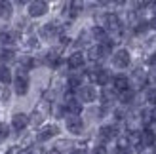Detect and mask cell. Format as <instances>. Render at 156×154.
<instances>
[{
  "mask_svg": "<svg viewBox=\"0 0 156 154\" xmlns=\"http://www.w3.org/2000/svg\"><path fill=\"white\" fill-rule=\"evenodd\" d=\"M111 63L114 68H118V71H126V68L131 67V63H133V57H131V51L128 48H118L112 51L111 55Z\"/></svg>",
  "mask_w": 156,
  "mask_h": 154,
  "instance_id": "6da1fadb",
  "label": "cell"
},
{
  "mask_svg": "<svg viewBox=\"0 0 156 154\" xmlns=\"http://www.w3.org/2000/svg\"><path fill=\"white\" fill-rule=\"evenodd\" d=\"M103 27L108 34H120L124 30V21L116 12H107L103 15Z\"/></svg>",
  "mask_w": 156,
  "mask_h": 154,
  "instance_id": "7a4b0ae2",
  "label": "cell"
},
{
  "mask_svg": "<svg viewBox=\"0 0 156 154\" xmlns=\"http://www.w3.org/2000/svg\"><path fill=\"white\" fill-rule=\"evenodd\" d=\"M76 99L82 105L95 103L97 99H99V89H97V86H93V84H84V86L76 91Z\"/></svg>",
  "mask_w": 156,
  "mask_h": 154,
  "instance_id": "3957f363",
  "label": "cell"
},
{
  "mask_svg": "<svg viewBox=\"0 0 156 154\" xmlns=\"http://www.w3.org/2000/svg\"><path fill=\"white\" fill-rule=\"evenodd\" d=\"M13 93L19 95V97H25L29 93V88H30V80H29V72L25 71H17V74L13 76Z\"/></svg>",
  "mask_w": 156,
  "mask_h": 154,
  "instance_id": "277c9868",
  "label": "cell"
},
{
  "mask_svg": "<svg viewBox=\"0 0 156 154\" xmlns=\"http://www.w3.org/2000/svg\"><path fill=\"white\" fill-rule=\"evenodd\" d=\"M118 135H120L118 124H105V126H101L97 129V137H99L101 145H107V143H111V141H116V139H118Z\"/></svg>",
  "mask_w": 156,
  "mask_h": 154,
  "instance_id": "5b68a950",
  "label": "cell"
},
{
  "mask_svg": "<svg viewBox=\"0 0 156 154\" xmlns=\"http://www.w3.org/2000/svg\"><path fill=\"white\" fill-rule=\"evenodd\" d=\"M38 34H40V38H44V40H55V38H59L63 33H61V25L57 21H50V23H44L40 27Z\"/></svg>",
  "mask_w": 156,
  "mask_h": 154,
  "instance_id": "8992f818",
  "label": "cell"
},
{
  "mask_svg": "<svg viewBox=\"0 0 156 154\" xmlns=\"http://www.w3.org/2000/svg\"><path fill=\"white\" fill-rule=\"evenodd\" d=\"M48 12H50V4L46 2V0H34V2L27 4V13H29V17H33V19L44 17Z\"/></svg>",
  "mask_w": 156,
  "mask_h": 154,
  "instance_id": "52a82bcc",
  "label": "cell"
},
{
  "mask_svg": "<svg viewBox=\"0 0 156 154\" xmlns=\"http://www.w3.org/2000/svg\"><path fill=\"white\" fill-rule=\"evenodd\" d=\"M65 129L71 135H82L86 129V122L82 116H67L65 118Z\"/></svg>",
  "mask_w": 156,
  "mask_h": 154,
  "instance_id": "ba28073f",
  "label": "cell"
},
{
  "mask_svg": "<svg viewBox=\"0 0 156 154\" xmlns=\"http://www.w3.org/2000/svg\"><path fill=\"white\" fill-rule=\"evenodd\" d=\"M61 133V129L57 124H48V126H42L40 129H38V133H36V141L38 143H48L51 141L53 137H57Z\"/></svg>",
  "mask_w": 156,
  "mask_h": 154,
  "instance_id": "9c48e42d",
  "label": "cell"
},
{
  "mask_svg": "<svg viewBox=\"0 0 156 154\" xmlns=\"http://www.w3.org/2000/svg\"><path fill=\"white\" fill-rule=\"evenodd\" d=\"M107 55H111V53H108L101 44H93V46H90V48L86 50V59H90L91 63H95V65H99Z\"/></svg>",
  "mask_w": 156,
  "mask_h": 154,
  "instance_id": "30bf717a",
  "label": "cell"
},
{
  "mask_svg": "<svg viewBox=\"0 0 156 154\" xmlns=\"http://www.w3.org/2000/svg\"><path fill=\"white\" fill-rule=\"evenodd\" d=\"M111 86L118 91V93L131 89V78H129V74H126V72H116L112 76V84H111Z\"/></svg>",
  "mask_w": 156,
  "mask_h": 154,
  "instance_id": "8fae6325",
  "label": "cell"
},
{
  "mask_svg": "<svg viewBox=\"0 0 156 154\" xmlns=\"http://www.w3.org/2000/svg\"><path fill=\"white\" fill-rule=\"evenodd\" d=\"M84 65H86V53H84V51H80V50L73 51L71 55L67 57V67L71 68L73 72H74V71H80Z\"/></svg>",
  "mask_w": 156,
  "mask_h": 154,
  "instance_id": "7c38bea8",
  "label": "cell"
},
{
  "mask_svg": "<svg viewBox=\"0 0 156 154\" xmlns=\"http://www.w3.org/2000/svg\"><path fill=\"white\" fill-rule=\"evenodd\" d=\"M99 101H101V105H103L105 109H107L108 105H112V103L118 101V91H116L112 86L101 88V91H99Z\"/></svg>",
  "mask_w": 156,
  "mask_h": 154,
  "instance_id": "4fadbf2b",
  "label": "cell"
},
{
  "mask_svg": "<svg viewBox=\"0 0 156 154\" xmlns=\"http://www.w3.org/2000/svg\"><path fill=\"white\" fill-rule=\"evenodd\" d=\"M29 124H30V116L27 112H15L12 116V122H10L12 129H15V131H23Z\"/></svg>",
  "mask_w": 156,
  "mask_h": 154,
  "instance_id": "5bb4252c",
  "label": "cell"
},
{
  "mask_svg": "<svg viewBox=\"0 0 156 154\" xmlns=\"http://www.w3.org/2000/svg\"><path fill=\"white\" fill-rule=\"evenodd\" d=\"M135 99H137V89H128V91H122V93H118V103L120 107H124V109H128V107H133L135 105Z\"/></svg>",
  "mask_w": 156,
  "mask_h": 154,
  "instance_id": "9a60e30c",
  "label": "cell"
},
{
  "mask_svg": "<svg viewBox=\"0 0 156 154\" xmlns=\"http://www.w3.org/2000/svg\"><path fill=\"white\" fill-rule=\"evenodd\" d=\"M143 149H156V131L152 128L143 129Z\"/></svg>",
  "mask_w": 156,
  "mask_h": 154,
  "instance_id": "2e32d148",
  "label": "cell"
},
{
  "mask_svg": "<svg viewBox=\"0 0 156 154\" xmlns=\"http://www.w3.org/2000/svg\"><path fill=\"white\" fill-rule=\"evenodd\" d=\"M0 84H4L6 88L13 84V72H12L10 65H2V67H0Z\"/></svg>",
  "mask_w": 156,
  "mask_h": 154,
  "instance_id": "e0dca14e",
  "label": "cell"
},
{
  "mask_svg": "<svg viewBox=\"0 0 156 154\" xmlns=\"http://www.w3.org/2000/svg\"><path fill=\"white\" fill-rule=\"evenodd\" d=\"M131 33L135 36H145L147 33H151V27H149V19H139L133 27H131Z\"/></svg>",
  "mask_w": 156,
  "mask_h": 154,
  "instance_id": "ac0fdd59",
  "label": "cell"
},
{
  "mask_svg": "<svg viewBox=\"0 0 156 154\" xmlns=\"http://www.w3.org/2000/svg\"><path fill=\"white\" fill-rule=\"evenodd\" d=\"M143 101H145V105H149L151 109H154L156 107V86H149L143 91Z\"/></svg>",
  "mask_w": 156,
  "mask_h": 154,
  "instance_id": "d6986e66",
  "label": "cell"
},
{
  "mask_svg": "<svg viewBox=\"0 0 156 154\" xmlns=\"http://www.w3.org/2000/svg\"><path fill=\"white\" fill-rule=\"evenodd\" d=\"M15 40H17V33H12V30H2L0 33V44H2V48L13 46Z\"/></svg>",
  "mask_w": 156,
  "mask_h": 154,
  "instance_id": "ffe728a7",
  "label": "cell"
},
{
  "mask_svg": "<svg viewBox=\"0 0 156 154\" xmlns=\"http://www.w3.org/2000/svg\"><path fill=\"white\" fill-rule=\"evenodd\" d=\"M12 13H13V4L12 2H2V0H0V19L8 21L12 17Z\"/></svg>",
  "mask_w": 156,
  "mask_h": 154,
  "instance_id": "44dd1931",
  "label": "cell"
},
{
  "mask_svg": "<svg viewBox=\"0 0 156 154\" xmlns=\"http://www.w3.org/2000/svg\"><path fill=\"white\" fill-rule=\"evenodd\" d=\"M10 124H6V122H0V141H6L8 137H10Z\"/></svg>",
  "mask_w": 156,
  "mask_h": 154,
  "instance_id": "7402d4cb",
  "label": "cell"
},
{
  "mask_svg": "<svg viewBox=\"0 0 156 154\" xmlns=\"http://www.w3.org/2000/svg\"><path fill=\"white\" fill-rule=\"evenodd\" d=\"M44 122V114H42V110H34V114L30 116V124H34V126H38V124H42Z\"/></svg>",
  "mask_w": 156,
  "mask_h": 154,
  "instance_id": "603a6c76",
  "label": "cell"
},
{
  "mask_svg": "<svg viewBox=\"0 0 156 154\" xmlns=\"http://www.w3.org/2000/svg\"><path fill=\"white\" fill-rule=\"evenodd\" d=\"M145 63L149 65V68H156V50H152V51L149 53V55H147Z\"/></svg>",
  "mask_w": 156,
  "mask_h": 154,
  "instance_id": "cb8c5ba5",
  "label": "cell"
},
{
  "mask_svg": "<svg viewBox=\"0 0 156 154\" xmlns=\"http://www.w3.org/2000/svg\"><path fill=\"white\" fill-rule=\"evenodd\" d=\"M149 84L151 86H156V68H151L149 71Z\"/></svg>",
  "mask_w": 156,
  "mask_h": 154,
  "instance_id": "d4e9b609",
  "label": "cell"
},
{
  "mask_svg": "<svg viewBox=\"0 0 156 154\" xmlns=\"http://www.w3.org/2000/svg\"><path fill=\"white\" fill-rule=\"evenodd\" d=\"M149 27H151L152 33H156V13H152L151 17H149Z\"/></svg>",
  "mask_w": 156,
  "mask_h": 154,
  "instance_id": "484cf974",
  "label": "cell"
},
{
  "mask_svg": "<svg viewBox=\"0 0 156 154\" xmlns=\"http://www.w3.org/2000/svg\"><path fill=\"white\" fill-rule=\"evenodd\" d=\"M19 150H21V145H13L6 150V154H19Z\"/></svg>",
  "mask_w": 156,
  "mask_h": 154,
  "instance_id": "4316f807",
  "label": "cell"
},
{
  "mask_svg": "<svg viewBox=\"0 0 156 154\" xmlns=\"http://www.w3.org/2000/svg\"><path fill=\"white\" fill-rule=\"evenodd\" d=\"M8 99H10V89L4 88V89H2V101H4V103H8Z\"/></svg>",
  "mask_w": 156,
  "mask_h": 154,
  "instance_id": "83f0119b",
  "label": "cell"
},
{
  "mask_svg": "<svg viewBox=\"0 0 156 154\" xmlns=\"http://www.w3.org/2000/svg\"><path fill=\"white\" fill-rule=\"evenodd\" d=\"M46 154H63V152H61V149H50L46 150Z\"/></svg>",
  "mask_w": 156,
  "mask_h": 154,
  "instance_id": "f1b7e54d",
  "label": "cell"
},
{
  "mask_svg": "<svg viewBox=\"0 0 156 154\" xmlns=\"http://www.w3.org/2000/svg\"><path fill=\"white\" fill-rule=\"evenodd\" d=\"M151 116H152V126H156V107L151 109Z\"/></svg>",
  "mask_w": 156,
  "mask_h": 154,
  "instance_id": "f546056e",
  "label": "cell"
},
{
  "mask_svg": "<svg viewBox=\"0 0 156 154\" xmlns=\"http://www.w3.org/2000/svg\"><path fill=\"white\" fill-rule=\"evenodd\" d=\"M152 8H154V10H152V13H156V2H154V6H152Z\"/></svg>",
  "mask_w": 156,
  "mask_h": 154,
  "instance_id": "4dcf8cb0",
  "label": "cell"
},
{
  "mask_svg": "<svg viewBox=\"0 0 156 154\" xmlns=\"http://www.w3.org/2000/svg\"><path fill=\"white\" fill-rule=\"evenodd\" d=\"M25 154H34V152H25Z\"/></svg>",
  "mask_w": 156,
  "mask_h": 154,
  "instance_id": "1f68e13d",
  "label": "cell"
},
{
  "mask_svg": "<svg viewBox=\"0 0 156 154\" xmlns=\"http://www.w3.org/2000/svg\"><path fill=\"white\" fill-rule=\"evenodd\" d=\"M0 91H2V88H0Z\"/></svg>",
  "mask_w": 156,
  "mask_h": 154,
  "instance_id": "d6a6232c",
  "label": "cell"
}]
</instances>
